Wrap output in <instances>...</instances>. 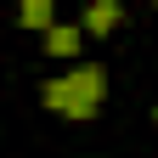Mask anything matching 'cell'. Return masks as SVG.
Listing matches in <instances>:
<instances>
[{
  "label": "cell",
  "mask_w": 158,
  "mask_h": 158,
  "mask_svg": "<svg viewBox=\"0 0 158 158\" xmlns=\"http://www.w3.org/2000/svg\"><path fill=\"white\" fill-rule=\"evenodd\" d=\"M79 34H85V28H73V23H56V28L45 34V51H51V56H79Z\"/></svg>",
  "instance_id": "4"
},
{
  "label": "cell",
  "mask_w": 158,
  "mask_h": 158,
  "mask_svg": "<svg viewBox=\"0 0 158 158\" xmlns=\"http://www.w3.org/2000/svg\"><path fill=\"white\" fill-rule=\"evenodd\" d=\"M17 23H23V28H56V6H51V0H23V6H17Z\"/></svg>",
  "instance_id": "3"
},
{
  "label": "cell",
  "mask_w": 158,
  "mask_h": 158,
  "mask_svg": "<svg viewBox=\"0 0 158 158\" xmlns=\"http://www.w3.org/2000/svg\"><path fill=\"white\" fill-rule=\"evenodd\" d=\"M40 102L51 113H62V118H96L102 102H107V68L102 62H79L62 79H45L40 85Z\"/></svg>",
  "instance_id": "1"
},
{
  "label": "cell",
  "mask_w": 158,
  "mask_h": 158,
  "mask_svg": "<svg viewBox=\"0 0 158 158\" xmlns=\"http://www.w3.org/2000/svg\"><path fill=\"white\" fill-rule=\"evenodd\" d=\"M118 17H124V6H118V0H96V6H85L79 28H85V34H113Z\"/></svg>",
  "instance_id": "2"
},
{
  "label": "cell",
  "mask_w": 158,
  "mask_h": 158,
  "mask_svg": "<svg viewBox=\"0 0 158 158\" xmlns=\"http://www.w3.org/2000/svg\"><path fill=\"white\" fill-rule=\"evenodd\" d=\"M152 124H158V107H152Z\"/></svg>",
  "instance_id": "5"
}]
</instances>
